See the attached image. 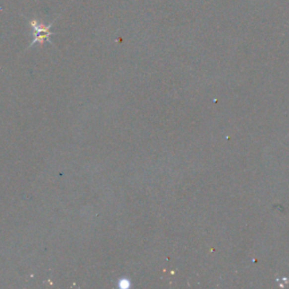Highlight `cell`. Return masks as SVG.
<instances>
[{"label": "cell", "mask_w": 289, "mask_h": 289, "mask_svg": "<svg viewBox=\"0 0 289 289\" xmlns=\"http://www.w3.org/2000/svg\"><path fill=\"white\" fill-rule=\"evenodd\" d=\"M52 22L50 25L48 26H44L42 23H40L38 19H32L30 20V25L32 27V31H33V35H34V39L30 44V48L33 47V45L36 44V43H40V44H43V42L45 40H50V36L55 34L53 32H50V28L53 25Z\"/></svg>", "instance_id": "obj_1"}]
</instances>
